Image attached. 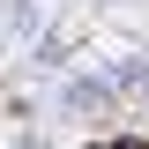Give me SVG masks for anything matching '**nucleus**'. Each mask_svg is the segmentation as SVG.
<instances>
[{
    "mask_svg": "<svg viewBox=\"0 0 149 149\" xmlns=\"http://www.w3.org/2000/svg\"><path fill=\"white\" fill-rule=\"evenodd\" d=\"M82 149H112V134H104V142H82Z\"/></svg>",
    "mask_w": 149,
    "mask_h": 149,
    "instance_id": "obj_1",
    "label": "nucleus"
}]
</instances>
